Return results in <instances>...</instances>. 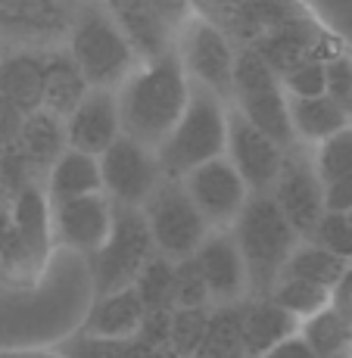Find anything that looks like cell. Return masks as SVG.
Returning <instances> with one entry per match:
<instances>
[{
  "instance_id": "ffe728a7",
  "label": "cell",
  "mask_w": 352,
  "mask_h": 358,
  "mask_svg": "<svg viewBox=\"0 0 352 358\" xmlns=\"http://www.w3.org/2000/svg\"><path fill=\"white\" fill-rule=\"evenodd\" d=\"M0 97L22 113L44 100V50H13L0 57Z\"/></svg>"
},
{
  "instance_id": "7dc6e473",
  "label": "cell",
  "mask_w": 352,
  "mask_h": 358,
  "mask_svg": "<svg viewBox=\"0 0 352 358\" xmlns=\"http://www.w3.org/2000/svg\"><path fill=\"white\" fill-rule=\"evenodd\" d=\"M349 358H352V349H349Z\"/></svg>"
},
{
  "instance_id": "c3c4849f",
  "label": "cell",
  "mask_w": 352,
  "mask_h": 358,
  "mask_svg": "<svg viewBox=\"0 0 352 358\" xmlns=\"http://www.w3.org/2000/svg\"><path fill=\"white\" fill-rule=\"evenodd\" d=\"M0 57H3V50H0Z\"/></svg>"
},
{
  "instance_id": "4fadbf2b",
  "label": "cell",
  "mask_w": 352,
  "mask_h": 358,
  "mask_svg": "<svg viewBox=\"0 0 352 358\" xmlns=\"http://www.w3.org/2000/svg\"><path fill=\"white\" fill-rule=\"evenodd\" d=\"M53 237L69 250L94 252L113 228V199L103 190L66 199H50Z\"/></svg>"
},
{
  "instance_id": "4dcf8cb0",
  "label": "cell",
  "mask_w": 352,
  "mask_h": 358,
  "mask_svg": "<svg viewBox=\"0 0 352 358\" xmlns=\"http://www.w3.org/2000/svg\"><path fill=\"white\" fill-rule=\"evenodd\" d=\"M31 271H38V265L25 250L22 237H19L16 224L10 218V209L0 206V278L19 284V280H29Z\"/></svg>"
},
{
  "instance_id": "7402d4cb",
  "label": "cell",
  "mask_w": 352,
  "mask_h": 358,
  "mask_svg": "<svg viewBox=\"0 0 352 358\" xmlns=\"http://www.w3.org/2000/svg\"><path fill=\"white\" fill-rule=\"evenodd\" d=\"M87 81L69 50H44V100L41 106L66 119L87 94Z\"/></svg>"
},
{
  "instance_id": "1f68e13d",
  "label": "cell",
  "mask_w": 352,
  "mask_h": 358,
  "mask_svg": "<svg viewBox=\"0 0 352 358\" xmlns=\"http://www.w3.org/2000/svg\"><path fill=\"white\" fill-rule=\"evenodd\" d=\"M212 306H175L171 312V327H169V346L181 358H190V352L199 346L209 324Z\"/></svg>"
},
{
  "instance_id": "d6986e66",
  "label": "cell",
  "mask_w": 352,
  "mask_h": 358,
  "mask_svg": "<svg viewBox=\"0 0 352 358\" xmlns=\"http://www.w3.org/2000/svg\"><path fill=\"white\" fill-rule=\"evenodd\" d=\"M244 308V346L246 358H259L262 352L274 346V343L287 340L290 334L300 330V318L278 306L272 296H246L240 302Z\"/></svg>"
},
{
  "instance_id": "d4e9b609",
  "label": "cell",
  "mask_w": 352,
  "mask_h": 358,
  "mask_svg": "<svg viewBox=\"0 0 352 358\" xmlns=\"http://www.w3.org/2000/svg\"><path fill=\"white\" fill-rule=\"evenodd\" d=\"M244 302V299H240ZM240 302H218L209 312V324L190 358H246L244 308Z\"/></svg>"
},
{
  "instance_id": "f35d334b",
  "label": "cell",
  "mask_w": 352,
  "mask_h": 358,
  "mask_svg": "<svg viewBox=\"0 0 352 358\" xmlns=\"http://www.w3.org/2000/svg\"><path fill=\"white\" fill-rule=\"evenodd\" d=\"M324 209H330V212L352 209V171L324 184Z\"/></svg>"
},
{
  "instance_id": "6da1fadb",
  "label": "cell",
  "mask_w": 352,
  "mask_h": 358,
  "mask_svg": "<svg viewBox=\"0 0 352 358\" xmlns=\"http://www.w3.org/2000/svg\"><path fill=\"white\" fill-rule=\"evenodd\" d=\"M190 97V78L178 59L175 47L153 59H141L128 78L115 87L122 134L156 150L175 128Z\"/></svg>"
},
{
  "instance_id": "7a4b0ae2",
  "label": "cell",
  "mask_w": 352,
  "mask_h": 358,
  "mask_svg": "<svg viewBox=\"0 0 352 358\" xmlns=\"http://www.w3.org/2000/svg\"><path fill=\"white\" fill-rule=\"evenodd\" d=\"M246 268V296H268L284 271L300 234L284 218L272 194H250L231 224Z\"/></svg>"
},
{
  "instance_id": "74e56055",
  "label": "cell",
  "mask_w": 352,
  "mask_h": 358,
  "mask_svg": "<svg viewBox=\"0 0 352 358\" xmlns=\"http://www.w3.org/2000/svg\"><path fill=\"white\" fill-rule=\"evenodd\" d=\"M171 312H175V308H147L134 336H137V340H143L147 346H165V343H169Z\"/></svg>"
},
{
  "instance_id": "7c38bea8",
  "label": "cell",
  "mask_w": 352,
  "mask_h": 358,
  "mask_svg": "<svg viewBox=\"0 0 352 358\" xmlns=\"http://www.w3.org/2000/svg\"><path fill=\"white\" fill-rule=\"evenodd\" d=\"M287 150L278 141L259 131L253 122H246L237 109L227 103V143L225 156L237 169V175L244 178V184L250 187V194H268L281 171Z\"/></svg>"
},
{
  "instance_id": "4316f807",
  "label": "cell",
  "mask_w": 352,
  "mask_h": 358,
  "mask_svg": "<svg viewBox=\"0 0 352 358\" xmlns=\"http://www.w3.org/2000/svg\"><path fill=\"white\" fill-rule=\"evenodd\" d=\"M57 352H63L66 358H150L153 346H147L137 336H97V334H85V330H75L66 340H59Z\"/></svg>"
},
{
  "instance_id": "ba28073f",
  "label": "cell",
  "mask_w": 352,
  "mask_h": 358,
  "mask_svg": "<svg viewBox=\"0 0 352 358\" xmlns=\"http://www.w3.org/2000/svg\"><path fill=\"white\" fill-rule=\"evenodd\" d=\"M175 53L188 72L190 85L212 91L225 103L231 100V75H234V44L216 22L203 16H188L178 31Z\"/></svg>"
},
{
  "instance_id": "ac0fdd59",
  "label": "cell",
  "mask_w": 352,
  "mask_h": 358,
  "mask_svg": "<svg viewBox=\"0 0 352 358\" xmlns=\"http://www.w3.org/2000/svg\"><path fill=\"white\" fill-rule=\"evenodd\" d=\"M16 153L19 159L25 162V169L31 171V178L47 175L50 171V165L63 156V150L69 147L66 143V125L59 115H53L50 109H31V113H25L22 119V128H19L16 134Z\"/></svg>"
},
{
  "instance_id": "30bf717a",
  "label": "cell",
  "mask_w": 352,
  "mask_h": 358,
  "mask_svg": "<svg viewBox=\"0 0 352 358\" xmlns=\"http://www.w3.org/2000/svg\"><path fill=\"white\" fill-rule=\"evenodd\" d=\"M268 194L278 203V209L284 212L287 222L293 224V231L306 240L324 212V181L315 171L312 156L302 153L300 143L284 153L281 171Z\"/></svg>"
},
{
  "instance_id": "e575fe53",
  "label": "cell",
  "mask_w": 352,
  "mask_h": 358,
  "mask_svg": "<svg viewBox=\"0 0 352 358\" xmlns=\"http://www.w3.org/2000/svg\"><path fill=\"white\" fill-rule=\"evenodd\" d=\"M287 97H318L324 94V59L321 57H302L290 63L281 72Z\"/></svg>"
},
{
  "instance_id": "52a82bcc",
  "label": "cell",
  "mask_w": 352,
  "mask_h": 358,
  "mask_svg": "<svg viewBox=\"0 0 352 358\" xmlns=\"http://www.w3.org/2000/svg\"><path fill=\"white\" fill-rule=\"evenodd\" d=\"M141 212L147 218L156 252L171 262L193 256V250L212 231L178 178H162L153 194L141 203Z\"/></svg>"
},
{
  "instance_id": "ee69618b",
  "label": "cell",
  "mask_w": 352,
  "mask_h": 358,
  "mask_svg": "<svg viewBox=\"0 0 352 358\" xmlns=\"http://www.w3.org/2000/svg\"><path fill=\"white\" fill-rule=\"evenodd\" d=\"M150 358H181L175 352V349L169 346V343H165V346H153V352H150Z\"/></svg>"
},
{
  "instance_id": "277c9868",
  "label": "cell",
  "mask_w": 352,
  "mask_h": 358,
  "mask_svg": "<svg viewBox=\"0 0 352 358\" xmlns=\"http://www.w3.org/2000/svg\"><path fill=\"white\" fill-rule=\"evenodd\" d=\"M69 53L91 87H119L141 63L134 47L100 0H85L69 25Z\"/></svg>"
},
{
  "instance_id": "8992f818",
  "label": "cell",
  "mask_w": 352,
  "mask_h": 358,
  "mask_svg": "<svg viewBox=\"0 0 352 358\" xmlns=\"http://www.w3.org/2000/svg\"><path fill=\"white\" fill-rule=\"evenodd\" d=\"M156 252L153 237H150L147 218H143L141 206H122L113 203V228L106 240L87 252V265H91L94 296L122 290L131 287L143 262Z\"/></svg>"
},
{
  "instance_id": "3957f363",
  "label": "cell",
  "mask_w": 352,
  "mask_h": 358,
  "mask_svg": "<svg viewBox=\"0 0 352 358\" xmlns=\"http://www.w3.org/2000/svg\"><path fill=\"white\" fill-rule=\"evenodd\" d=\"M227 143V103L199 85H190V97L175 128L153 150L162 178L181 181L190 169L225 156Z\"/></svg>"
},
{
  "instance_id": "60d3db41",
  "label": "cell",
  "mask_w": 352,
  "mask_h": 358,
  "mask_svg": "<svg viewBox=\"0 0 352 358\" xmlns=\"http://www.w3.org/2000/svg\"><path fill=\"white\" fill-rule=\"evenodd\" d=\"M259 358H318L312 352V346H309L306 340H302V334L296 330V334H290L287 340L274 343L268 352H262Z\"/></svg>"
},
{
  "instance_id": "ab89813d",
  "label": "cell",
  "mask_w": 352,
  "mask_h": 358,
  "mask_svg": "<svg viewBox=\"0 0 352 358\" xmlns=\"http://www.w3.org/2000/svg\"><path fill=\"white\" fill-rule=\"evenodd\" d=\"M22 119H25L22 109L0 97V150H6V147L16 143V134H19V128H22Z\"/></svg>"
},
{
  "instance_id": "5b68a950",
  "label": "cell",
  "mask_w": 352,
  "mask_h": 358,
  "mask_svg": "<svg viewBox=\"0 0 352 358\" xmlns=\"http://www.w3.org/2000/svg\"><path fill=\"white\" fill-rule=\"evenodd\" d=\"M227 103L246 122H253L272 141H278L284 150L296 147V134L293 125H290V109H287V91L281 85V75L262 59L256 47L246 44L234 57L231 100Z\"/></svg>"
},
{
  "instance_id": "f1b7e54d",
  "label": "cell",
  "mask_w": 352,
  "mask_h": 358,
  "mask_svg": "<svg viewBox=\"0 0 352 358\" xmlns=\"http://www.w3.org/2000/svg\"><path fill=\"white\" fill-rule=\"evenodd\" d=\"M131 287L141 296L143 308H175V262L153 252Z\"/></svg>"
},
{
  "instance_id": "d590c367",
  "label": "cell",
  "mask_w": 352,
  "mask_h": 358,
  "mask_svg": "<svg viewBox=\"0 0 352 358\" xmlns=\"http://www.w3.org/2000/svg\"><path fill=\"white\" fill-rule=\"evenodd\" d=\"M324 94L352 119V57L334 53L324 59Z\"/></svg>"
},
{
  "instance_id": "44dd1931",
  "label": "cell",
  "mask_w": 352,
  "mask_h": 358,
  "mask_svg": "<svg viewBox=\"0 0 352 358\" xmlns=\"http://www.w3.org/2000/svg\"><path fill=\"white\" fill-rule=\"evenodd\" d=\"M143 302L137 296L134 287H122V290H113V293H103V296H94V306L87 312V318L81 321L78 330L85 334H97V336H134L137 327H141V318H143Z\"/></svg>"
},
{
  "instance_id": "cb8c5ba5",
  "label": "cell",
  "mask_w": 352,
  "mask_h": 358,
  "mask_svg": "<svg viewBox=\"0 0 352 358\" xmlns=\"http://www.w3.org/2000/svg\"><path fill=\"white\" fill-rule=\"evenodd\" d=\"M290 109V125H293L296 143H321L334 131L349 125V115L337 106L328 94L318 97H287Z\"/></svg>"
},
{
  "instance_id": "5bb4252c",
  "label": "cell",
  "mask_w": 352,
  "mask_h": 358,
  "mask_svg": "<svg viewBox=\"0 0 352 358\" xmlns=\"http://www.w3.org/2000/svg\"><path fill=\"white\" fill-rule=\"evenodd\" d=\"M193 262L206 280L212 306L246 299V268L231 228H212L193 250Z\"/></svg>"
},
{
  "instance_id": "8d00e7d4",
  "label": "cell",
  "mask_w": 352,
  "mask_h": 358,
  "mask_svg": "<svg viewBox=\"0 0 352 358\" xmlns=\"http://www.w3.org/2000/svg\"><path fill=\"white\" fill-rule=\"evenodd\" d=\"M175 306H212V296L193 256L175 262Z\"/></svg>"
},
{
  "instance_id": "bcb514c9",
  "label": "cell",
  "mask_w": 352,
  "mask_h": 358,
  "mask_svg": "<svg viewBox=\"0 0 352 358\" xmlns=\"http://www.w3.org/2000/svg\"><path fill=\"white\" fill-rule=\"evenodd\" d=\"M346 218H349V224H352V209H349V212H346Z\"/></svg>"
},
{
  "instance_id": "e0dca14e",
  "label": "cell",
  "mask_w": 352,
  "mask_h": 358,
  "mask_svg": "<svg viewBox=\"0 0 352 358\" xmlns=\"http://www.w3.org/2000/svg\"><path fill=\"white\" fill-rule=\"evenodd\" d=\"M10 218L22 237L25 250L34 265H44L53 243V222H50V196L38 178H29L10 199Z\"/></svg>"
},
{
  "instance_id": "83f0119b",
  "label": "cell",
  "mask_w": 352,
  "mask_h": 358,
  "mask_svg": "<svg viewBox=\"0 0 352 358\" xmlns=\"http://www.w3.org/2000/svg\"><path fill=\"white\" fill-rule=\"evenodd\" d=\"M300 334L318 358H334L352 349V324L334 306H324L312 318L300 321Z\"/></svg>"
},
{
  "instance_id": "2e32d148",
  "label": "cell",
  "mask_w": 352,
  "mask_h": 358,
  "mask_svg": "<svg viewBox=\"0 0 352 358\" xmlns=\"http://www.w3.org/2000/svg\"><path fill=\"white\" fill-rule=\"evenodd\" d=\"M100 3L106 6V13L115 19L141 59H153L175 47L171 22L156 10L153 0H100Z\"/></svg>"
},
{
  "instance_id": "603a6c76",
  "label": "cell",
  "mask_w": 352,
  "mask_h": 358,
  "mask_svg": "<svg viewBox=\"0 0 352 358\" xmlns=\"http://www.w3.org/2000/svg\"><path fill=\"white\" fill-rule=\"evenodd\" d=\"M44 190L50 199H66V196H81V194L103 190L97 156L66 147L63 156H59V159L50 165V171L44 175Z\"/></svg>"
},
{
  "instance_id": "484cf974",
  "label": "cell",
  "mask_w": 352,
  "mask_h": 358,
  "mask_svg": "<svg viewBox=\"0 0 352 358\" xmlns=\"http://www.w3.org/2000/svg\"><path fill=\"white\" fill-rule=\"evenodd\" d=\"M349 262L328 252L324 246L312 243V240H300L296 250L290 252L287 265L281 274H293V278H302V280H312V284L324 287V290H334V284L343 278Z\"/></svg>"
},
{
  "instance_id": "9c48e42d",
  "label": "cell",
  "mask_w": 352,
  "mask_h": 358,
  "mask_svg": "<svg viewBox=\"0 0 352 358\" xmlns=\"http://www.w3.org/2000/svg\"><path fill=\"white\" fill-rule=\"evenodd\" d=\"M100 178H103V194L113 203L122 206H141L143 199L153 194V187L162 181L160 162L150 147L128 134H119L100 156Z\"/></svg>"
},
{
  "instance_id": "9a60e30c",
  "label": "cell",
  "mask_w": 352,
  "mask_h": 358,
  "mask_svg": "<svg viewBox=\"0 0 352 358\" xmlns=\"http://www.w3.org/2000/svg\"><path fill=\"white\" fill-rule=\"evenodd\" d=\"M66 143L81 153L100 156L115 137L122 134L119 100L113 87H87V94L78 100V106L63 119Z\"/></svg>"
},
{
  "instance_id": "836d02e7",
  "label": "cell",
  "mask_w": 352,
  "mask_h": 358,
  "mask_svg": "<svg viewBox=\"0 0 352 358\" xmlns=\"http://www.w3.org/2000/svg\"><path fill=\"white\" fill-rule=\"evenodd\" d=\"M306 240H312V243L324 246L328 252H334V256L352 262V224L346 218V212H330L324 209L318 224L312 228Z\"/></svg>"
},
{
  "instance_id": "8fae6325",
  "label": "cell",
  "mask_w": 352,
  "mask_h": 358,
  "mask_svg": "<svg viewBox=\"0 0 352 358\" xmlns=\"http://www.w3.org/2000/svg\"><path fill=\"white\" fill-rule=\"evenodd\" d=\"M181 184L209 228H231L250 196V187L244 184V178L237 175L227 156H216V159L190 169L181 178Z\"/></svg>"
},
{
  "instance_id": "7bdbcfd3",
  "label": "cell",
  "mask_w": 352,
  "mask_h": 358,
  "mask_svg": "<svg viewBox=\"0 0 352 358\" xmlns=\"http://www.w3.org/2000/svg\"><path fill=\"white\" fill-rule=\"evenodd\" d=\"M0 358H66L63 352H57V349H22V352H16V349H6V352H0Z\"/></svg>"
},
{
  "instance_id": "b9f144b4",
  "label": "cell",
  "mask_w": 352,
  "mask_h": 358,
  "mask_svg": "<svg viewBox=\"0 0 352 358\" xmlns=\"http://www.w3.org/2000/svg\"><path fill=\"white\" fill-rule=\"evenodd\" d=\"M330 306H334L337 312L352 324V262L346 265L343 278L334 284V290H330Z\"/></svg>"
},
{
  "instance_id": "f6af8a7d",
  "label": "cell",
  "mask_w": 352,
  "mask_h": 358,
  "mask_svg": "<svg viewBox=\"0 0 352 358\" xmlns=\"http://www.w3.org/2000/svg\"><path fill=\"white\" fill-rule=\"evenodd\" d=\"M334 358H349V352H340V355H334Z\"/></svg>"
},
{
  "instance_id": "f546056e",
  "label": "cell",
  "mask_w": 352,
  "mask_h": 358,
  "mask_svg": "<svg viewBox=\"0 0 352 358\" xmlns=\"http://www.w3.org/2000/svg\"><path fill=\"white\" fill-rule=\"evenodd\" d=\"M272 296L284 312H290L293 318L306 321L312 318L315 312H321L324 306H330V290L312 284V280H302V278H293V274H281L278 284L272 287Z\"/></svg>"
},
{
  "instance_id": "d6a6232c",
  "label": "cell",
  "mask_w": 352,
  "mask_h": 358,
  "mask_svg": "<svg viewBox=\"0 0 352 358\" xmlns=\"http://www.w3.org/2000/svg\"><path fill=\"white\" fill-rule=\"evenodd\" d=\"M312 162H315V171H318V178L324 184L352 171V122L346 128L334 131L330 137H324L321 143H315Z\"/></svg>"
}]
</instances>
